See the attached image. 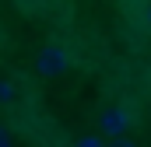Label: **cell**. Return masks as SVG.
Masks as SVG:
<instances>
[{"label": "cell", "instance_id": "1", "mask_svg": "<svg viewBox=\"0 0 151 147\" xmlns=\"http://www.w3.org/2000/svg\"><path fill=\"white\" fill-rule=\"evenodd\" d=\"M70 67V53L63 46H42L35 56V70L42 77H60V74Z\"/></svg>", "mask_w": 151, "mask_h": 147}, {"label": "cell", "instance_id": "2", "mask_svg": "<svg viewBox=\"0 0 151 147\" xmlns=\"http://www.w3.org/2000/svg\"><path fill=\"white\" fill-rule=\"evenodd\" d=\"M99 130L109 133V137H123L130 130V112L123 105H113V109H102L99 112Z\"/></svg>", "mask_w": 151, "mask_h": 147}, {"label": "cell", "instance_id": "3", "mask_svg": "<svg viewBox=\"0 0 151 147\" xmlns=\"http://www.w3.org/2000/svg\"><path fill=\"white\" fill-rule=\"evenodd\" d=\"M77 147H106V144H102L99 137H81V140H77Z\"/></svg>", "mask_w": 151, "mask_h": 147}, {"label": "cell", "instance_id": "4", "mask_svg": "<svg viewBox=\"0 0 151 147\" xmlns=\"http://www.w3.org/2000/svg\"><path fill=\"white\" fill-rule=\"evenodd\" d=\"M11 95H14V88L7 81H0V102H11Z\"/></svg>", "mask_w": 151, "mask_h": 147}, {"label": "cell", "instance_id": "5", "mask_svg": "<svg viewBox=\"0 0 151 147\" xmlns=\"http://www.w3.org/2000/svg\"><path fill=\"white\" fill-rule=\"evenodd\" d=\"M0 147H14V140H11V133H7V126H0Z\"/></svg>", "mask_w": 151, "mask_h": 147}, {"label": "cell", "instance_id": "6", "mask_svg": "<svg viewBox=\"0 0 151 147\" xmlns=\"http://www.w3.org/2000/svg\"><path fill=\"white\" fill-rule=\"evenodd\" d=\"M109 147H137V144H134V140H127V133H123V137H119V140H113Z\"/></svg>", "mask_w": 151, "mask_h": 147}, {"label": "cell", "instance_id": "7", "mask_svg": "<svg viewBox=\"0 0 151 147\" xmlns=\"http://www.w3.org/2000/svg\"><path fill=\"white\" fill-rule=\"evenodd\" d=\"M148 25H151V4H148Z\"/></svg>", "mask_w": 151, "mask_h": 147}]
</instances>
